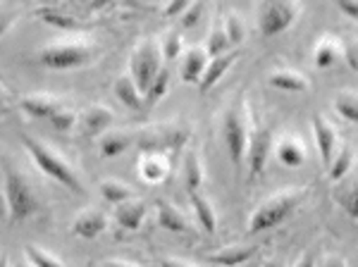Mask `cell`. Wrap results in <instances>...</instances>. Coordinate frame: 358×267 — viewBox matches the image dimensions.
Returning a JSON list of instances; mask_svg holds the SVG:
<instances>
[{"label":"cell","instance_id":"30bf717a","mask_svg":"<svg viewBox=\"0 0 358 267\" xmlns=\"http://www.w3.org/2000/svg\"><path fill=\"white\" fill-rule=\"evenodd\" d=\"M236 57H239V53H236V50H232V53H224V55H220V57H213V60L208 62L203 77H201V81H199L201 94H208V91H210L213 86H215L217 81L222 79V74L234 65Z\"/></svg>","mask_w":358,"mask_h":267},{"label":"cell","instance_id":"9c48e42d","mask_svg":"<svg viewBox=\"0 0 358 267\" xmlns=\"http://www.w3.org/2000/svg\"><path fill=\"white\" fill-rule=\"evenodd\" d=\"M270 148H273V134H270V129H265V127H258L251 134V143H248V165H251L253 177H258L265 170Z\"/></svg>","mask_w":358,"mask_h":267},{"label":"cell","instance_id":"8d00e7d4","mask_svg":"<svg viewBox=\"0 0 358 267\" xmlns=\"http://www.w3.org/2000/svg\"><path fill=\"white\" fill-rule=\"evenodd\" d=\"M337 201L342 203V208L346 212L351 215V217H358V203H356V191H344V194L337 196Z\"/></svg>","mask_w":358,"mask_h":267},{"label":"cell","instance_id":"484cf974","mask_svg":"<svg viewBox=\"0 0 358 267\" xmlns=\"http://www.w3.org/2000/svg\"><path fill=\"white\" fill-rule=\"evenodd\" d=\"M101 194H103V199L108 203H113V205H120V203L131 199L129 187H124V184H120V182H110V179H108V182H101Z\"/></svg>","mask_w":358,"mask_h":267},{"label":"cell","instance_id":"52a82bcc","mask_svg":"<svg viewBox=\"0 0 358 267\" xmlns=\"http://www.w3.org/2000/svg\"><path fill=\"white\" fill-rule=\"evenodd\" d=\"M187 134L182 129H172V127H160V129L143 131V136L138 138V148L146 155H163V153H175L184 146Z\"/></svg>","mask_w":358,"mask_h":267},{"label":"cell","instance_id":"277c9868","mask_svg":"<svg viewBox=\"0 0 358 267\" xmlns=\"http://www.w3.org/2000/svg\"><path fill=\"white\" fill-rule=\"evenodd\" d=\"M160 53L153 43H141L131 55V81L136 84L138 94L146 96L148 86L153 84L155 74L160 72Z\"/></svg>","mask_w":358,"mask_h":267},{"label":"cell","instance_id":"7402d4cb","mask_svg":"<svg viewBox=\"0 0 358 267\" xmlns=\"http://www.w3.org/2000/svg\"><path fill=\"white\" fill-rule=\"evenodd\" d=\"M131 146V138L127 136L122 131H113V134H106L101 138V153L103 158H115V155L124 153L127 148Z\"/></svg>","mask_w":358,"mask_h":267},{"label":"cell","instance_id":"d4e9b609","mask_svg":"<svg viewBox=\"0 0 358 267\" xmlns=\"http://www.w3.org/2000/svg\"><path fill=\"white\" fill-rule=\"evenodd\" d=\"M277 158H280L282 165H287V167H299V165H303L306 155L296 141H282L280 148H277Z\"/></svg>","mask_w":358,"mask_h":267},{"label":"cell","instance_id":"d590c367","mask_svg":"<svg viewBox=\"0 0 358 267\" xmlns=\"http://www.w3.org/2000/svg\"><path fill=\"white\" fill-rule=\"evenodd\" d=\"M179 53H182V36L179 34H170L163 43V57L172 62L175 57H179Z\"/></svg>","mask_w":358,"mask_h":267},{"label":"cell","instance_id":"7c38bea8","mask_svg":"<svg viewBox=\"0 0 358 267\" xmlns=\"http://www.w3.org/2000/svg\"><path fill=\"white\" fill-rule=\"evenodd\" d=\"M253 255H256V248L253 246H232V248H222V251H217V253H210L208 260L220 267H239L248 263Z\"/></svg>","mask_w":358,"mask_h":267},{"label":"cell","instance_id":"3957f363","mask_svg":"<svg viewBox=\"0 0 358 267\" xmlns=\"http://www.w3.org/2000/svg\"><path fill=\"white\" fill-rule=\"evenodd\" d=\"M5 196H8L10 217H13V222L31 217V215L38 210L36 196H34L29 182L20 172L8 170V174H5Z\"/></svg>","mask_w":358,"mask_h":267},{"label":"cell","instance_id":"4dcf8cb0","mask_svg":"<svg viewBox=\"0 0 358 267\" xmlns=\"http://www.w3.org/2000/svg\"><path fill=\"white\" fill-rule=\"evenodd\" d=\"M334 108H337V113L342 115L344 120L358 122V101L354 94H342L334 101Z\"/></svg>","mask_w":358,"mask_h":267},{"label":"cell","instance_id":"cb8c5ba5","mask_svg":"<svg viewBox=\"0 0 358 267\" xmlns=\"http://www.w3.org/2000/svg\"><path fill=\"white\" fill-rule=\"evenodd\" d=\"M141 174L146 182H160V179H165L167 162L163 160V155H143Z\"/></svg>","mask_w":358,"mask_h":267},{"label":"cell","instance_id":"ffe728a7","mask_svg":"<svg viewBox=\"0 0 358 267\" xmlns=\"http://www.w3.org/2000/svg\"><path fill=\"white\" fill-rule=\"evenodd\" d=\"M268 81H270V86H275V89H280V91H296V94L308 91L306 79L299 77L296 72H273L268 77Z\"/></svg>","mask_w":358,"mask_h":267},{"label":"cell","instance_id":"1f68e13d","mask_svg":"<svg viewBox=\"0 0 358 267\" xmlns=\"http://www.w3.org/2000/svg\"><path fill=\"white\" fill-rule=\"evenodd\" d=\"M337 60V45L332 41H320L315 48V65L317 67H330L332 62Z\"/></svg>","mask_w":358,"mask_h":267},{"label":"cell","instance_id":"7dc6e473","mask_svg":"<svg viewBox=\"0 0 358 267\" xmlns=\"http://www.w3.org/2000/svg\"><path fill=\"white\" fill-rule=\"evenodd\" d=\"M106 267H134V265H127V263H108Z\"/></svg>","mask_w":358,"mask_h":267},{"label":"cell","instance_id":"e575fe53","mask_svg":"<svg viewBox=\"0 0 358 267\" xmlns=\"http://www.w3.org/2000/svg\"><path fill=\"white\" fill-rule=\"evenodd\" d=\"M50 124H53L57 131H72L74 124H77V117H74V113H69V110H57L53 117H50Z\"/></svg>","mask_w":358,"mask_h":267},{"label":"cell","instance_id":"2e32d148","mask_svg":"<svg viewBox=\"0 0 358 267\" xmlns=\"http://www.w3.org/2000/svg\"><path fill=\"white\" fill-rule=\"evenodd\" d=\"M313 134H315L317 150H320V160L330 162L332 160V150H334V141H337V134H334V129L322 117L313 120Z\"/></svg>","mask_w":358,"mask_h":267},{"label":"cell","instance_id":"f907efd6","mask_svg":"<svg viewBox=\"0 0 358 267\" xmlns=\"http://www.w3.org/2000/svg\"><path fill=\"white\" fill-rule=\"evenodd\" d=\"M17 267H27V265H17Z\"/></svg>","mask_w":358,"mask_h":267},{"label":"cell","instance_id":"4fadbf2b","mask_svg":"<svg viewBox=\"0 0 358 267\" xmlns=\"http://www.w3.org/2000/svg\"><path fill=\"white\" fill-rule=\"evenodd\" d=\"M110 124H113V113L103 106L89 108L82 115V131L86 136H98V134H103Z\"/></svg>","mask_w":358,"mask_h":267},{"label":"cell","instance_id":"7bdbcfd3","mask_svg":"<svg viewBox=\"0 0 358 267\" xmlns=\"http://www.w3.org/2000/svg\"><path fill=\"white\" fill-rule=\"evenodd\" d=\"M296 267H315L313 255H306V258H301V260H299V265H296Z\"/></svg>","mask_w":358,"mask_h":267},{"label":"cell","instance_id":"f35d334b","mask_svg":"<svg viewBox=\"0 0 358 267\" xmlns=\"http://www.w3.org/2000/svg\"><path fill=\"white\" fill-rule=\"evenodd\" d=\"M346 62H349V67L358 69V48H356V41H349V45H346Z\"/></svg>","mask_w":358,"mask_h":267},{"label":"cell","instance_id":"83f0119b","mask_svg":"<svg viewBox=\"0 0 358 267\" xmlns=\"http://www.w3.org/2000/svg\"><path fill=\"white\" fill-rule=\"evenodd\" d=\"M167 86H170V67H160V72L155 74L153 84L148 86V91H146V101L148 103H158L160 98L165 96Z\"/></svg>","mask_w":358,"mask_h":267},{"label":"cell","instance_id":"8992f818","mask_svg":"<svg viewBox=\"0 0 358 267\" xmlns=\"http://www.w3.org/2000/svg\"><path fill=\"white\" fill-rule=\"evenodd\" d=\"M38 60L50 69H72L86 65L91 60V50L86 45H48L41 50Z\"/></svg>","mask_w":358,"mask_h":267},{"label":"cell","instance_id":"9a60e30c","mask_svg":"<svg viewBox=\"0 0 358 267\" xmlns=\"http://www.w3.org/2000/svg\"><path fill=\"white\" fill-rule=\"evenodd\" d=\"M106 224H108V219L103 212H86L82 217L74 219L72 231L77 236H82V239H96V236L106 229Z\"/></svg>","mask_w":358,"mask_h":267},{"label":"cell","instance_id":"f6af8a7d","mask_svg":"<svg viewBox=\"0 0 358 267\" xmlns=\"http://www.w3.org/2000/svg\"><path fill=\"white\" fill-rule=\"evenodd\" d=\"M160 267H189V265H182V263H177V260H163Z\"/></svg>","mask_w":358,"mask_h":267},{"label":"cell","instance_id":"5bb4252c","mask_svg":"<svg viewBox=\"0 0 358 267\" xmlns=\"http://www.w3.org/2000/svg\"><path fill=\"white\" fill-rule=\"evenodd\" d=\"M206 65H208L206 50H201V48L189 50L187 57H184V65H182V81L184 84H199L201 77H203V72H206Z\"/></svg>","mask_w":358,"mask_h":267},{"label":"cell","instance_id":"b9f144b4","mask_svg":"<svg viewBox=\"0 0 358 267\" xmlns=\"http://www.w3.org/2000/svg\"><path fill=\"white\" fill-rule=\"evenodd\" d=\"M10 22H13V17L5 15V13H0V36H3V34L10 29Z\"/></svg>","mask_w":358,"mask_h":267},{"label":"cell","instance_id":"7a4b0ae2","mask_svg":"<svg viewBox=\"0 0 358 267\" xmlns=\"http://www.w3.org/2000/svg\"><path fill=\"white\" fill-rule=\"evenodd\" d=\"M301 203V194L299 191H289V194H282L270 199L268 203H263L251 217V224H248V231L258 234V231L273 229L280 222H285L292 215V210H296V205Z\"/></svg>","mask_w":358,"mask_h":267},{"label":"cell","instance_id":"4316f807","mask_svg":"<svg viewBox=\"0 0 358 267\" xmlns=\"http://www.w3.org/2000/svg\"><path fill=\"white\" fill-rule=\"evenodd\" d=\"M184 179H187V189L189 194L199 191L201 182H203V170H201V162L194 153L187 155V162H184Z\"/></svg>","mask_w":358,"mask_h":267},{"label":"cell","instance_id":"f546056e","mask_svg":"<svg viewBox=\"0 0 358 267\" xmlns=\"http://www.w3.org/2000/svg\"><path fill=\"white\" fill-rule=\"evenodd\" d=\"M351 162H354V153H351V148H342V153L337 155V160H334L332 167H330V182H342L344 174L349 172Z\"/></svg>","mask_w":358,"mask_h":267},{"label":"cell","instance_id":"ab89813d","mask_svg":"<svg viewBox=\"0 0 358 267\" xmlns=\"http://www.w3.org/2000/svg\"><path fill=\"white\" fill-rule=\"evenodd\" d=\"M189 5H192V3H170L165 8V17H177L179 13H187Z\"/></svg>","mask_w":358,"mask_h":267},{"label":"cell","instance_id":"c3c4849f","mask_svg":"<svg viewBox=\"0 0 358 267\" xmlns=\"http://www.w3.org/2000/svg\"><path fill=\"white\" fill-rule=\"evenodd\" d=\"M0 267H10L8 265V258H0Z\"/></svg>","mask_w":358,"mask_h":267},{"label":"cell","instance_id":"f1b7e54d","mask_svg":"<svg viewBox=\"0 0 358 267\" xmlns=\"http://www.w3.org/2000/svg\"><path fill=\"white\" fill-rule=\"evenodd\" d=\"M224 53H229V38L224 34V29H213L210 38H208V48H206V55L210 57H220Z\"/></svg>","mask_w":358,"mask_h":267},{"label":"cell","instance_id":"ac0fdd59","mask_svg":"<svg viewBox=\"0 0 358 267\" xmlns=\"http://www.w3.org/2000/svg\"><path fill=\"white\" fill-rule=\"evenodd\" d=\"M158 222H160V227L167 231H177V234L187 231V219L179 215L175 205H170V203H165V201L158 203Z\"/></svg>","mask_w":358,"mask_h":267},{"label":"cell","instance_id":"836d02e7","mask_svg":"<svg viewBox=\"0 0 358 267\" xmlns=\"http://www.w3.org/2000/svg\"><path fill=\"white\" fill-rule=\"evenodd\" d=\"M224 34H227L229 43H241L244 41V24L236 15H229L227 22H224Z\"/></svg>","mask_w":358,"mask_h":267},{"label":"cell","instance_id":"5b68a950","mask_svg":"<svg viewBox=\"0 0 358 267\" xmlns=\"http://www.w3.org/2000/svg\"><path fill=\"white\" fill-rule=\"evenodd\" d=\"M248 127L244 122V115H241L239 106L229 108L227 115H224V141H227L229 148V160H232L234 167L241 165L246 153V141H248Z\"/></svg>","mask_w":358,"mask_h":267},{"label":"cell","instance_id":"74e56055","mask_svg":"<svg viewBox=\"0 0 358 267\" xmlns=\"http://www.w3.org/2000/svg\"><path fill=\"white\" fill-rule=\"evenodd\" d=\"M201 13H203V5H201V3L189 5L187 13H184V17H182V24H184V27H194L196 22H199Z\"/></svg>","mask_w":358,"mask_h":267},{"label":"cell","instance_id":"44dd1931","mask_svg":"<svg viewBox=\"0 0 358 267\" xmlns=\"http://www.w3.org/2000/svg\"><path fill=\"white\" fill-rule=\"evenodd\" d=\"M115 96H117L127 108H134V110L141 108V94H138L131 77H120L115 81Z\"/></svg>","mask_w":358,"mask_h":267},{"label":"cell","instance_id":"d6a6232c","mask_svg":"<svg viewBox=\"0 0 358 267\" xmlns=\"http://www.w3.org/2000/svg\"><path fill=\"white\" fill-rule=\"evenodd\" d=\"M27 260L34 267H62L60 260H55L53 255H48L36 246H27Z\"/></svg>","mask_w":358,"mask_h":267},{"label":"cell","instance_id":"ba28073f","mask_svg":"<svg viewBox=\"0 0 358 267\" xmlns=\"http://www.w3.org/2000/svg\"><path fill=\"white\" fill-rule=\"evenodd\" d=\"M296 20V5L292 3H270L263 8L261 13V31L263 36L273 38L277 34H282L285 29H289Z\"/></svg>","mask_w":358,"mask_h":267},{"label":"cell","instance_id":"6da1fadb","mask_svg":"<svg viewBox=\"0 0 358 267\" xmlns=\"http://www.w3.org/2000/svg\"><path fill=\"white\" fill-rule=\"evenodd\" d=\"M22 141H24V146H27V150H29V155L34 158V162H36V165L41 167V170H43L45 174H48V177H53L55 182L65 184V187H67V189H72V191H82V184H79L77 174L72 172V167H69L65 160L57 158L53 150L45 148L43 143L34 141V138L22 136Z\"/></svg>","mask_w":358,"mask_h":267},{"label":"cell","instance_id":"d6986e66","mask_svg":"<svg viewBox=\"0 0 358 267\" xmlns=\"http://www.w3.org/2000/svg\"><path fill=\"white\" fill-rule=\"evenodd\" d=\"M189 196H192V208L196 210V217H199L201 227L213 234L215 227H217V219H215V210H213V205L199 194V191H194V194H189Z\"/></svg>","mask_w":358,"mask_h":267},{"label":"cell","instance_id":"603a6c76","mask_svg":"<svg viewBox=\"0 0 358 267\" xmlns=\"http://www.w3.org/2000/svg\"><path fill=\"white\" fill-rule=\"evenodd\" d=\"M36 17L41 22H45V24L57 27V29H77L79 27V22L74 20L72 15L60 13V10H55V8H38L36 10Z\"/></svg>","mask_w":358,"mask_h":267},{"label":"cell","instance_id":"60d3db41","mask_svg":"<svg viewBox=\"0 0 358 267\" xmlns=\"http://www.w3.org/2000/svg\"><path fill=\"white\" fill-rule=\"evenodd\" d=\"M339 10H342L344 15H349L351 20H356V17H358V8L354 3H339Z\"/></svg>","mask_w":358,"mask_h":267},{"label":"cell","instance_id":"681fc988","mask_svg":"<svg viewBox=\"0 0 358 267\" xmlns=\"http://www.w3.org/2000/svg\"><path fill=\"white\" fill-rule=\"evenodd\" d=\"M0 101H3V89H0Z\"/></svg>","mask_w":358,"mask_h":267},{"label":"cell","instance_id":"ee69618b","mask_svg":"<svg viewBox=\"0 0 358 267\" xmlns=\"http://www.w3.org/2000/svg\"><path fill=\"white\" fill-rule=\"evenodd\" d=\"M325 267H346V263L339 258H330V260H325Z\"/></svg>","mask_w":358,"mask_h":267},{"label":"cell","instance_id":"e0dca14e","mask_svg":"<svg viewBox=\"0 0 358 267\" xmlns=\"http://www.w3.org/2000/svg\"><path fill=\"white\" fill-rule=\"evenodd\" d=\"M20 106L27 115H31V117H48V120L53 117L57 110H62L57 101H53V98H43V96H27Z\"/></svg>","mask_w":358,"mask_h":267},{"label":"cell","instance_id":"bcb514c9","mask_svg":"<svg viewBox=\"0 0 358 267\" xmlns=\"http://www.w3.org/2000/svg\"><path fill=\"white\" fill-rule=\"evenodd\" d=\"M263 267H282V263H277V260H268Z\"/></svg>","mask_w":358,"mask_h":267},{"label":"cell","instance_id":"8fae6325","mask_svg":"<svg viewBox=\"0 0 358 267\" xmlns=\"http://www.w3.org/2000/svg\"><path fill=\"white\" fill-rule=\"evenodd\" d=\"M143 217H146V205H143L141 201L129 199V201L120 203V205H115V219H117L120 227H124L129 231L141 227Z\"/></svg>","mask_w":358,"mask_h":267}]
</instances>
